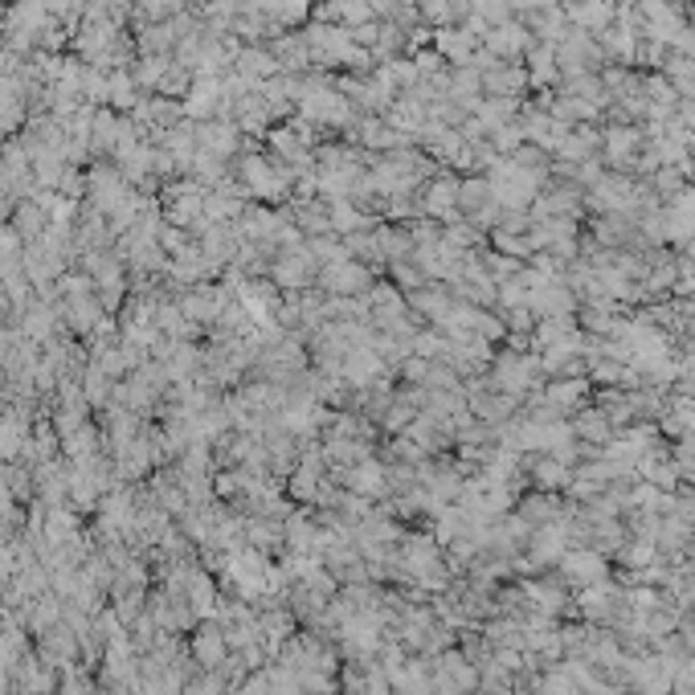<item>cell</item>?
Wrapping results in <instances>:
<instances>
[{
	"label": "cell",
	"mask_w": 695,
	"mask_h": 695,
	"mask_svg": "<svg viewBox=\"0 0 695 695\" xmlns=\"http://www.w3.org/2000/svg\"><path fill=\"white\" fill-rule=\"evenodd\" d=\"M328 283L336 286V291H357V286L365 283V275H360L357 266H336V270H328Z\"/></svg>",
	"instance_id": "5"
},
{
	"label": "cell",
	"mask_w": 695,
	"mask_h": 695,
	"mask_svg": "<svg viewBox=\"0 0 695 695\" xmlns=\"http://www.w3.org/2000/svg\"><path fill=\"white\" fill-rule=\"evenodd\" d=\"M450 201H455V188H442V185H438L434 193H429V209H446Z\"/></svg>",
	"instance_id": "7"
},
{
	"label": "cell",
	"mask_w": 695,
	"mask_h": 695,
	"mask_svg": "<svg viewBox=\"0 0 695 695\" xmlns=\"http://www.w3.org/2000/svg\"><path fill=\"white\" fill-rule=\"evenodd\" d=\"M626 561L630 564H651L654 561V544L651 540H634L630 548H626Z\"/></svg>",
	"instance_id": "6"
},
{
	"label": "cell",
	"mask_w": 695,
	"mask_h": 695,
	"mask_svg": "<svg viewBox=\"0 0 695 695\" xmlns=\"http://www.w3.org/2000/svg\"><path fill=\"white\" fill-rule=\"evenodd\" d=\"M561 564H564V577H569L577 589L598 585V581L606 577V561H601V553H593V548H577V553H564V556H561Z\"/></svg>",
	"instance_id": "1"
},
{
	"label": "cell",
	"mask_w": 695,
	"mask_h": 695,
	"mask_svg": "<svg viewBox=\"0 0 695 695\" xmlns=\"http://www.w3.org/2000/svg\"><path fill=\"white\" fill-rule=\"evenodd\" d=\"M573 474H569V463L564 458H556V455H544L540 463H536V483H540L544 491H556V487H564Z\"/></svg>",
	"instance_id": "3"
},
{
	"label": "cell",
	"mask_w": 695,
	"mask_h": 695,
	"mask_svg": "<svg viewBox=\"0 0 695 695\" xmlns=\"http://www.w3.org/2000/svg\"><path fill=\"white\" fill-rule=\"evenodd\" d=\"M519 41H524V37H519L516 29H503V33L495 37V50H519Z\"/></svg>",
	"instance_id": "8"
},
{
	"label": "cell",
	"mask_w": 695,
	"mask_h": 695,
	"mask_svg": "<svg viewBox=\"0 0 695 695\" xmlns=\"http://www.w3.org/2000/svg\"><path fill=\"white\" fill-rule=\"evenodd\" d=\"M585 397V381H556L544 389V405L548 410H577Z\"/></svg>",
	"instance_id": "2"
},
{
	"label": "cell",
	"mask_w": 695,
	"mask_h": 695,
	"mask_svg": "<svg viewBox=\"0 0 695 695\" xmlns=\"http://www.w3.org/2000/svg\"><path fill=\"white\" fill-rule=\"evenodd\" d=\"M609 434H614V421H609V413L585 410V413L577 418V438H589V442H609Z\"/></svg>",
	"instance_id": "4"
}]
</instances>
